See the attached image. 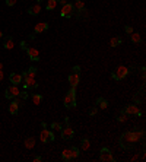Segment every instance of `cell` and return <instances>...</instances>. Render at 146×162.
Masks as SVG:
<instances>
[{"instance_id": "1", "label": "cell", "mask_w": 146, "mask_h": 162, "mask_svg": "<svg viewBox=\"0 0 146 162\" xmlns=\"http://www.w3.org/2000/svg\"><path fill=\"white\" fill-rule=\"evenodd\" d=\"M143 130H135V132H126L120 136V146L123 149H133V146L143 139Z\"/></svg>"}, {"instance_id": "2", "label": "cell", "mask_w": 146, "mask_h": 162, "mask_svg": "<svg viewBox=\"0 0 146 162\" xmlns=\"http://www.w3.org/2000/svg\"><path fill=\"white\" fill-rule=\"evenodd\" d=\"M80 82V67L79 66H73L70 75H69V83H70V88H75L79 85Z\"/></svg>"}, {"instance_id": "3", "label": "cell", "mask_w": 146, "mask_h": 162, "mask_svg": "<svg viewBox=\"0 0 146 162\" xmlns=\"http://www.w3.org/2000/svg\"><path fill=\"white\" fill-rule=\"evenodd\" d=\"M63 104L66 108H75L76 107V91H75V88H70V91L66 94L63 100Z\"/></svg>"}, {"instance_id": "4", "label": "cell", "mask_w": 146, "mask_h": 162, "mask_svg": "<svg viewBox=\"0 0 146 162\" xmlns=\"http://www.w3.org/2000/svg\"><path fill=\"white\" fill-rule=\"evenodd\" d=\"M127 75H129V69H127L126 66H118L116 70L111 73V77L114 81H121V79H124Z\"/></svg>"}, {"instance_id": "5", "label": "cell", "mask_w": 146, "mask_h": 162, "mask_svg": "<svg viewBox=\"0 0 146 162\" xmlns=\"http://www.w3.org/2000/svg\"><path fill=\"white\" fill-rule=\"evenodd\" d=\"M75 7H73L72 3H66V5H63V7H62V12H60V16L62 18H72L73 15H75Z\"/></svg>"}, {"instance_id": "6", "label": "cell", "mask_w": 146, "mask_h": 162, "mask_svg": "<svg viewBox=\"0 0 146 162\" xmlns=\"http://www.w3.org/2000/svg\"><path fill=\"white\" fill-rule=\"evenodd\" d=\"M19 94H21V89L18 88V85H12L6 89L5 96L7 98V100H15L16 96H19Z\"/></svg>"}, {"instance_id": "7", "label": "cell", "mask_w": 146, "mask_h": 162, "mask_svg": "<svg viewBox=\"0 0 146 162\" xmlns=\"http://www.w3.org/2000/svg\"><path fill=\"white\" fill-rule=\"evenodd\" d=\"M67 126L66 127H62V130H60V133H62V139L63 140H72L73 136H75V130L69 126V123H66Z\"/></svg>"}, {"instance_id": "8", "label": "cell", "mask_w": 146, "mask_h": 162, "mask_svg": "<svg viewBox=\"0 0 146 162\" xmlns=\"http://www.w3.org/2000/svg\"><path fill=\"white\" fill-rule=\"evenodd\" d=\"M99 159L105 162H114V155H112L111 150L108 148H102L99 150Z\"/></svg>"}, {"instance_id": "9", "label": "cell", "mask_w": 146, "mask_h": 162, "mask_svg": "<svg viewBox=\"0 0 146 162\" xmlns=\"http://www.w3.org/2000/svg\"><path fill=\"white\" fill-rule=\"evenodd\" d=\"M39 139H41V142L43 143H50L54 140V133L51 132V130H47L45 127H44V130L41 132V134H39Z\"/></svg>"}, {"instance_id": "10", "label": "cell", "mask_w": 146, "mask_h": 162, "mask_svg": "<svg viewBox=\"0 0 146 162\" xmlns=\"http://www.w3.org/2000/svg\"><path fill=\"white\" fill-rule=\"evenodd\" d=\"M126 115H140V110L137 105H126V108L123 110Z\"/></svg>"}, {"instance_id": "11", "label": "cell", "mask_w": 146, "mask_h": 162, "mask_svg": "<svg viewBox=\"0 0 146 162\" xmlns=\"http://www.w3.org/2000/svg\"><path fill=\"white\" fill-rule=\"evenodd\" d=\"M26 53H28V57L32 60V62H38L39 60V51L37 48H32V47H26L25 48Z\"/></svg>"}, {"instance_id": "12", "label": "cell", "mask_w": 146, "mask_h": 162, "mask_svg": "<svg viewBox=\"0 0 146 162\" xmlns=\"http://www.w3.org/2000/svg\"><path fill=\"white\" fill-rule=\"evenodd\" d=\"M9 81L12 82V85H19V83H22V81H24V76L21 75V73H10L9 76Z\"/></svg>"}, {"instance_id": "13", "label": "cell", "mask_w": 146, "mask_h": 162, "mask_svg": "<svg viewBox=\"0 0 146 162\" xmlns=\"http://www.w3.org/2000/svg\"><path fill=\"white\" fill-rule=\"evenodd\" d=\"M22 83H24L25 88H37V86H38V83L35 82L34 77H28V76H24Z\"/></svg>"}, {"instance_id": "14", "label": "cell", "mask_w": 146, "mask_h": 162, "mask_svg": "<svg viewBox=\"0 0 146 162\" xmlns=\"http://www.w3.org/2000/svg\"><path fill=\"white\" fill-rule=\"evenodd\" d=\"M47 29H48V24H47V22H38V24L35 25L34 32L35 34H43V32H45Z\"/></svg>"}, {"instance_id": "15", "label": "cell", "mask_w": 146, "mask_h": 162, "mask_svg": "<svg viewBox=\"0 0 146 162\" xmlns=\"http://www.w3.org/2000/svg\"><path fill=\"white\" fill-rule=\"evenodd\" d=\"M39 12H41V3H35L28 9V13L31 16H37V15H39Z\"/></svg>"}, {"instance_id": "16", "label": "cell", "mask_w": 146, "mask_h": 162, "mask_svg": "<svg viewBox=\"0 0 146 162\" xmlns=\"http://www.w3.org/2000/svg\"><path fill=\"white\" fill-rule=\"evenodd\" d=\"M18 111H19V104L16 102V101H12L9 104V113L12 115H16L18 114Z\"/></svg>"}, {"instance_id": "17", "label": "cell", "mask_w": 146, "mask_h": 162, "mask_svg": "<svg viewBox=\"0 0 146 162\" xmlns=\"http://www.w3.org/2000/svg\"><path fill=\"white\" fill-rule=\"evenodd\" d=\"M97 105H98V108H101V110H107L108 108V101L105 100V98H98L97 100Z\"/></svg>"}, {"instance_id": "18", "label": "cell", "mask_w": 146, "mask_h": 162, "mask_svg": "<svg viewBox=\"0 0 146 162\" xmlns=\"http://www.w3.org/2000/svg\"><path fill=\"white\" fill-rule=\"evenodd\" d=\"M73 7L76 12H80V10L85 9V0H75V3H73Z\"/></svg>"}, {"instance_id": "19", "label": "cell", "mask_w": 146, "mask_h": 162, "mask_svg": "<svg viewBox=\"0 0 146 162\" xmlns=\"http://www.w3.org/2000/svg\"><path fill=\"white\" fill-rule=\"evenodd\" d=\"M3 47H5L6 50H12V48L15 47V43H13V37H7V38L5 39V44H3Z\"/></svg>"}, {"instance_id": "20", "label": "cell", "mask_w": 146, "mask_h": 162, "mask_svg": "<svg viewBox=\"0 0 146 162\" xmlns=\"http://www.w3.org/2000/svg\"><path fill=\"white\" fill-rule=\"evenodd\" d=\"M35 75H37V69L35 67H29L28 70L22 73V76H28V77H35Z\"/></svg>"}, {"instance_id": "21", "label": "cell", "mask_w": 146, "mask_h": 162, "mask_svg": "<svg viewBox=\"0 0 146 162\" xmlns=\"http://www.w3.org/2000/svg\"><path fill=\"white\" fill-rule=\"evenodd\" d=\"M57 0H47V5H45V9L47 10H54L57 7Z\"/></svg>"}, {"instance_id": "22", "label": "cell", "mask_w": 146, "mask_h": 162, "mask_svg": "<svg viewBox=\"0 0 146 162\" xmlns=\"http://www.w3.org/2000/svg\"><path fill=\"white\" fill-rule=\"evenodd\" d=\"M91 148V140L89 139H82V142H80V149L82 150H88V149Z\"/></svg>"}, {"instance_id": "23", "label": "cell", "mask_w": 146, "mask_h": 162, "mask_svg": "<svg viewBox=\"0 0 146 162\" xmlns=\"http://www.w3.org/2000/svg\"><path fill=\"white\" fill-rule=\"evenodd\" d=\"M123 43V39L120 37H114V38L110 39V47H117V45H120Z\"/></svg>"}, {"instance_id": "24", "label": "cell", "mask_w": 146, "mask_h": 162, "mask_svg": "<svg viewBox=\"0 0 146 162\" xmlns=\"http://www.w3.org/2000/svg\"><path fill=\"white\" fill-rule=\"evenodd\" d=\"M69 152H70V156H72V159H76V158H79V149L75 148V146H72V148H69Z\"/></svg>"}, {"instance_id": "25", "label": "cell", "mask_w": 146, "mask_h": 162, "mask_svg": "<svg viewBox=\"0 0 146 162\" xmlns=\"http://www.w3.org/2000/svg\"><path fill=\"white\" fill-rule=\"evenodd\" d=\"M25 146L28 149H32L35 146V139L34 137H26L25 139Z\"/></svg>"}, {"instance_id": "26", "label": "cell", "mask_w": 146, "mask_h": 162, "mask_svg": "<svg viewBox=\"0 0 146 162\" xmlns=\"http://www.w3.org/2000/svg\"><path fill=\"white\" fill-rule=\"evenodd\" d=\"M130 37H131V41L135 44H139L142 41V37H140V34H137V32H131L130 34Z\"/></svg>"}, {"instance_id": "27", "label": "cell", "mask_w": 146, "mask_h": 162, "mask_svg": "<svg viewBox=\"0 0 146 162\" xmlns=\"http://www.w3.org/2000/svg\"><path fill=\"white\" fill-rule=\"evenodd\" d=\"M41 101H43V95H41V94H34V95H32V102H34V105H39Z\"/></svg>"}, {"instance_id": "28", "label": "cell", "mask_w": 146, "mask_h": 162, "mask_svg": "<svg viewBox=\"0 0 146 162\" xmlns=\"http://www.w3.org/2000/svg\"><path fill=\"white\" fill-rule=\"evenodd\" d=\"M62 159H63V161H70V159H72V156H70V152H69V149H64L63 152H62Z\"/></svg>"}, {"instance_id": "29", "label": "cell", "mask_w": 146, "mask_h": 162, "mask_svg": "<svg viewBox=\"0 0 146 162\" xmlns=\"http://www.w3.org/2000/svg\"><path fill=\"white\" fill-rule=\"evenodd\" d=\"M51 129L56 130V132H60V130H62V124L57 123V121H54V123H51Z\"/></svg>"}, {"instance_id": "30", "label": "cell", "mask_w": 146, "mask_h": 162, "mask_svg": "<svg viewBox=\"0 0 146 162\" xmlns=\"http://www.w3.org/2000/svg\"><path fill=\"white\" fill-rule=\"evenodd\" d=\"M117 120H118L120 123H124V121H126V120H127V117H126V114H124V113H123V111H121V114H120V115H118V117H117Z\"/></svg>"}, {"instance_id": "31", "label": "cell", "mask_w": 146, "mask_h": 162, "mask_svg": "<svg viewBox=\"0 0 146 162\" xmlns=\"http://www.w3.org/2000/svg\"><path fill=\"white\" fill-rule=\"evenodd\" d=\"M98 113V110L95 108V107H92V108H89V111H88V114L89 115H95Z\"/></svg>"}, {"instance_id": "32", "label": "cell", "mask_w": 146, "mask_h": 162, "mask_svg": "<svg viewBox=\"0 0 146 162\" xmlns=\"http://www.w3.org/2000/svg\"><path fill=\"white\" fill-rule=\"evenodd\" d=\"M18 0H6V6H15Z\"/></svg>"}, {"instance_id": "33", "label": "cell", "mask_w": 146, "mask_h": 162, "mask_svg": "<svg viewBox=\"0 0 146 162\" xmlns=\"http://www.w3.org/2000/svg\"><path fill=\"white\" fill-rule=\"evenodd\" d=\"M124 31H126L127 34H131L133 32V28H131V26H124Z\"/></svg>"}, {"instance_id": "34", "label": "cell", "mask_w": 146, "mask_h": 162, "mask_svg": "<svg viewBox=\"0 0 146 162\" xmlns=\"http://www.w3.org/2000/svg\"><path fill=\"white\" fill-rule=\"evenodd\" d=\"M32 161H34V162H41V161H43V158H41V156H34Z\"/></svg>"}, {"instance_id": "35", "label": "cell", "mask_w": 146, "mask_h": 162, "mask_svg": "<svg viewBox=\"0 0 146 162\" xmlns=\"http://www.w3.org/2000/svg\"><path fill=\"white\" fill-rule=\"evenodd\" d=\"M2 79H3V72L0 70V81H2Z\"/></svg>"}, {"instance_id": "36", "label": "cell", "mask_w": 146, "mask_h": 162, "mask_svg": "<svg viewBox=\"0 0 146 162\" xmlns=\"http://www.w3.org/2000/svg\"><path fill=\"white\" fill-rule=\"evenodd\" d=\"M60 2H62L63 5H66V3H67V0H60Z\"/></svg>"}, {"instance_id": "37", "label": "cell", "mask_w": 146, "mask_h": 162, "mask_svg": "<svg viewBox=\"0 0 146 162\" xmlns=\"http://www.w3.org/2000/svg\"><path fill=\"white\" fill-rule=\"evenodd\" d=\"M3 38V32H0V39Z\"/></svg>"}]
</instances>
